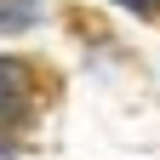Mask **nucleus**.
I'll return each mask as SVG.
<instances>
[{
	"instance_id": "obj_3",
	"label": "nucleus",
	"mask_w": 160,
	"mask_h": 160,
	"mask_svg": "<svg viewBox=\"0 0 160 160\" xmlns=\"http://www.w3.org/2000/svg\"><path fill=\"white\" fill-rule=\"evenodd\" d=\"M120 6H126V12H154L160 0H120Z\"/></svg>"
},
{
	"instance_id": "obj_1",
	"label": "nucleus",
	"mask_w": 160,
	"mask_h": 160,
	"mask_svg": "<svg viewBox=\"0 0 160 160\" xmlns=\"http://www.w3.org/2000/svg\"><path fill=\"white\" fill-rule=\"evenodd\" d=\"M29 109H34V74H29V63L0 57V143H12V137L29 126Z\"/></svg>"
},
{
	"instance_id": "obj_2",
	"label": "nucleus",
	"mask_w": 160,
	"mask_h": 160,
	"mask_svg": "<svg viewBox=\"0 0 160 160\" xmlns=\"http://www.w3.org/2000/svg\"><path fill=\"white\" fill-rule=\"evenodd\" d=\"M34 6H40V0H0V29H23V23H34Z\"/></svg>"
}]
</instances>
